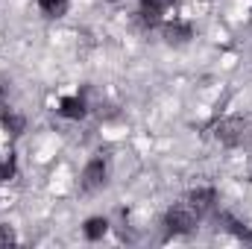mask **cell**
<instances>
[{
	"label": "cell",
	"mask_w": 252,
	"mask_h": 249,
	"mask_svg": "<svg viewBox=\"0 0 252 249\" xmlns=\"http://www.w3.org/2000/svg\"><path fill=\"white\" fill-rule=\"evenodd\" d=\"M38 6L47 18H62L67 12V6H70V0H38Z\"/></svg>",
	"instance_id": "9"
},
{
	"label": "cell",
	"mask_w": 252,
	"mask_h": 249,
	"mask_svg": "<svg viewBox=\"0 0 252 249\" xmlns=\"http://www.w3.org/2000/svg\"><path fill=\"white\" fill-rule=\"evenodd\" d=\"M0 126H3V129H6V132H9V135H12V138H18V135H21V132H24V118H21V115H15V112H9V109H6V112H3V115H0Z\"/></svg>",
	"instance_id": "8"
},
{
	"label": "cell",
	"mask_w": 252,
	"mask_h": 249,
	"mask_svg": "<svg viewBox=\"0 0 252 249\" xmlns=\"http://www.w3.org/2000/svg\"><path fill=\"white\" fill-rule=\"evenodd\" d=\"M188 202L193 205V211H196L199 217H202V214H208V211H211V205H214V187H196V190H190Z\"/></svg>",
	"instance_id": "6"
},
{
	"label": "cell",
	"mask_w": 252,
	"mask_h": 249,
	"mask_svg": "<svg viewBox=\"0 0 252 249\" xmlns=\"http://www.w3.org/2000/svg\"><path fill=\"white\" fill-rule=\"evenodd\" d=\"M112 3H115V0H112Z\"/></svg>",
	"instance_id": "13"
},
{
	"label": "cell",
	"mask_w": 252,
	"mask_h": 249,
	"mask_svg": "<svg viewBox=\"0 0 252 249\" xmlns=\"http://www.w3.org/2000/svg\"><path fill=\"white\" fill-rule=\"evenodd\" d=\"M9 244H15V232L12 226H0V247H9Z\"/></svg>",
	"instance_id": "12"
},
{
	"label": "cell",
	"mask_w": 252,
	"mask_h": 249,
	"mask_svg": "<svg viewBox=\"0 0 252 249\" xmlns=\"http://www.w3.org/2000/svg\"><path fill=\"white\" fill-rule=\"evenodd\" d=\"M106 232H109V223H106L103 217H91V220L85 223V238H88V241H100Z\"/></svg>",
	"instance_id": "10"
},
{
	"label": "cell",
	"mask_w": 252,
	"mask_h": 249,
	"mask_svg": "<svg viewBox=\"0 0 252 249\" xmlns=\"http://www.w3.org/2000/svg\"><path fill=\"white\" fill-rule=\"evenodd\" d=\"M173 0H141V21L147 27H156L161 21V15L170 9Z\"/></svg>",
	"instance_id": "4"
},
{
	"label": "cell",
	"mask_w": 252,
	"mask_h": 249,
	"mask_svg": "<svg viewBox=\"0 0 252 249\" xmlns=\"http://www.w3.org/2000/svg\"><path fill=\"white\" fill-rule=\"evenodd\" d=\"M193 38V30L190 24H182V21H173V24H164V41L173 44V47H182Z\"/></svg>",
	"instance_id": "5"
},
{
	"label": "cell",
	"mask_w": 252,
	"mask_h": 249,
	"mask_svg": "<svg viewBox=\"0 0 252 249\" xmlns=\"http://www.w3.org/2000/svg\"><path fill=\"white\" fill-rule=\"evenodd\" d=\"M64 118H70V121H79V118H85V103H82V97H64L62 103H59Z\"/></svg>",
	"instance_id": "7"
},
{
	"label": "cell",
	"mask_w": 252,
	"mask_h": 249,
	"mask_svg": "<svg viewBox=\"0 0 252 249\" xmlns=\"http://www.w3.org/2000/svg\"><path fill=\"white\" fill-rule=\"evenodd\" d=\"M106 176H109V164H106V158H103V156H94V158L85 164V170H82L79 187H82L85 193H94L97 187L106 185Z\"/></svg>",
	"instance_id": "3"
},
{
	"label": "cell",
	"mask_w": 252,
	"mask_h": 249,
	"mask_svg": "<svg viewBox=\"0 0 252 249\" xmlns=\"http://www.w3.org/2000/svg\"><path fill=\"white\" fill-rule=\"evenodd\" d=\"M217 220H220V223H226V229H229L232 235H238V238H244V241H252V232H250V229H247V226H241L238 220H232L229 214H220Z\"/></svg>",
	"instance_id": "11"
},
{
	"label": "cell",
	"mask_w": 252,
	"mask_h": 249,
	"mask_svg": "<svg viewBox=\"0 0 252 249\" xmlns=\"http://www.w3.org/2000/svg\"><path fill=\"white\" fill-rule=\"evenodd\" d=\"M214 138L232 150H252V121L247 118H226L214 126Z\"/></svg>",
	"instance_id": "1"
},
{
	"label": "cell",
	"mask_w": 252,
	"mask_h": 249,
	"mask_svg": "<svg viewBox=\"0 0 252 249\" xmlns=\"http://www.w3.org/2000/svg\"><path fill=\"white\" fill-rule=\"evenodd\" d=\"M164 223H167V232H170V235H188V232L196 229L199 214L193 211V205L185 199V202H179V205H173V208L167 211Z\"/></svg>",
	"instance_id": "2"
}]
</instances>
